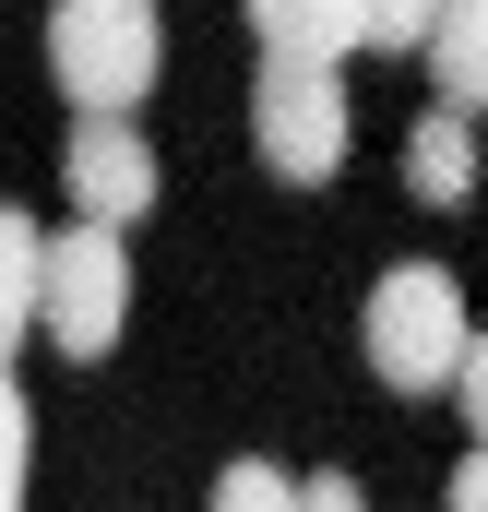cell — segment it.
Instances as JSON below:
<instances>
[{"mask_svg": "<svg viewBox=\"0 0 488 512\" xmlns=\"http://www.w3.org/2000/svg\"><path fill=\"white\" fill-rule=\"evenodd\" d=\"M60 191H72V227H108V239H120L131 215H155V143L131 120H72Z\"/></svg>", "mask_w": 488, "mask_h": 512, "instance_id": "5b68a950", "label": "cell"}, {"mask_svg": "<svg viewBox=\"0 0 488 512\" xmlns=\"http://www.w3.org/2000/svg\"><path fill=\"white\" fill-rule=\"evenodd\" d=\"M369 370L393 393H453L465 370V346H477V322H465V286L441 274V262H393L381 286H369Z\"/></svg>", "mask_w": 488, "mask_h": 512, "instance_id": "7a4b0ae2", "label": "cell"}, {"mask_svg": "<svg viewBox=\"0 0 488 512\" xmlns=\"http://www.w3.org/2000/svg\"><path fill=\"white\" fill-rule=\"evenodd\" d=\"M358 48H429V12H405V0H358Z\"/></svg>", "mask_w": 488, "mask_h": 512, "instance_id": "7c38bea8", "label": "cell"}, {"mask_svg": "<svg viewBox=\"0 0 488 512\" xmlns=\"http://www.w3.org/2000/svg\"><path fill=\"white\" fill-rule=\"evenodd\" d=\"M405 191H417V203H465V191H477V131L429 108V120L405 131Z\"/></svg>", "mask_w": 488, "mask_h": 512, "instance_id": "ba28073f", "label": "cell"}, {"mask_svg": "<svg viewBox=\"0 0 488 512\" xmlns=\"http://www.w3.org/2000/svg\"><path fill=\"white\" fill-rule=\"evenodd\" d=\"M48 72H60L72 120H131L167 72V24L143 0H60L48 12Z\"/></svg>", "mask_w": 488, "mask_h": 512, "instance_id": "6da1fadb", "label": "cell"}, {"mask_svg": "<svg viewBox=\"0 0 488 512\" xmlns=\"http://www.w3.org/2000/svg\"><path fill=\"white\" fill-rule=\"evenodd\" d=\"M453 405H465V429H477V453H488V334L465 346V370H453Z\"/></svg>", "mask_w": 488, "mask_h": 512, "instance_id": "4fadbf2b", "label": "cell"}, {"mask_svg": "<svg viewBox=\"0 0 488 512\" xmlns=\"http://www.w3.org/2000/svg\"><path fill=\"white\" fill-rule=\"evenodd\" d=\"M36 274H48V227L24 203H0V358L36 334Z\"/></svg>", "mask_w": 488, "mask_h": 512, "instance_id": "9c48e42d", "label": "cell"}, {"mask_svg": "<svg viewBox=\"0 0 488 512\" xmlns=\"http://www.w3.org/2000/svg\"><path fill=\"white\" fill-rule=\"evenodd\" d=\"M24 453H36V405L12 393V370H0V512H24Z\"/></svg>", "mask_w": 488, "mask_h": 512, "instance_id": "8fae6325", "label": "cell"}, {"mask_svg": "<svg viewBox=\"0 0 488 512\" xmlns=\"http://www.w3.org/2000/svg\"><path fill=\"white\" fill-rule=\"evenodd\" d=\"M250 36H262V60H310V72H334V60L358 48V0H262Z\"/></svg>", "mask_w": 488, "mask_h": 512, "instance_id": "52a82bcc", "label": "cell"}, {"mask_svg": "<svg viewBox=\"0 0 488 512\" xmlns=\"http://www.w3.org/2000/svg\"><path fill=\"white\" fill-rule=\"evenodd\" d=\"M429 84H441V120H477L488 108V0H465V12H429Z\"/></svg>", "mask_w": 488, "mask_h": 512, "instance_id": "8992f818", "label": "cell"}, {"mask_svg": "<svg viewBox=\"0 0 488 512\" xmlns=\"http://www.w3.org/2000/svg\"><path fill=\"white\" fill-rule=\"evenodd\" d=\"M441 512H488V453H465V465H453V489H441Z\"/></svg>", "mask_w": 488, "mask_h": 512, "instance_id": "9a60e30c", "label": "cell"}, {"mask_svg": "<svg viewBox=\"0 0 488 512\" xmlns=\"http://www.w3.org/2000/svg\"><path fill=\"white\" fill-rule=\"evenodd\" d=\"M298 512H369V489H358V477H334V465H322V477H298Z\"/></svg>", "mask_w": 488, "mask_h": 512, "instance_id": "5bb4252c", "label": "cell"}, {"mask_svg": "<svg viewBox=\"0 0 488 512\" xmlns=\"http://www.w3.org/2000/svg\"><path fill=\"white\" fill-rule=\"evenodd\" d=\"M131 322V251L108 227H60L48 239V274H36V334L60 358H108Z\"/></svg>", "mask_w": 488, "mask_h": 512, "instance_id": "277c9868", "label": "cell"}, {"mask_svg": "<svg viewBox=\"0 0 488 512\" xmlns=\"http://www.w3.org/2000/svg\"><path fill=\"white\" fill-rule=\"evenodd\" d=\"M215 512H298V477L262 465V453H239V465L215 477Z\"/></svg>", "mask_w": 488, "mask_h": 512, "instance_id": "30bf717a", "label": "cell"}, {"mask_svg": "<svg viewBox=\"0 0 488 512\" xmlns=\"http://www.w3.org/2000/svg\"><path fill=\"white\" fill-rule=\"evenodd\" d=\"M250 143H262V167H274V179L322 191V179L346 167V143H358L346 72H310V60H262V72H250Z\"/></svg>", "mask_w": 488, "mask_h": 512, "instance_id": "3957f363", "label": "cell"}]
</instances>
